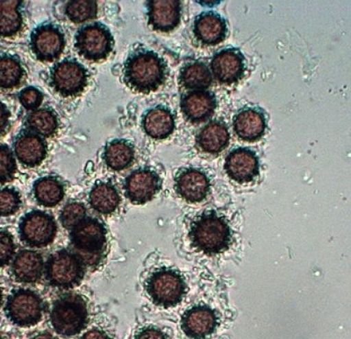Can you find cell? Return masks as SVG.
<instances>
[{
	"mask_svg": "<svg viewBox=\"0 0 351 339\" xmlns=\"http://www.w3.org/2000/svg\"><path fill=\"white\" fill-rule=\"evenodd\" d=\"M169 76L165 59L154 50L140 48L128 56L123 67V80L134 92L149 94L164 86Z\"/></svg>",
	"mask_w": 351,
	"mask_h": 339,
	"instance_id": "6da1fadb",
	"label": "cell"
},
{
	"mask_svg": "<svg viewBox=\"0 0 351 339\" xmlns=\"http://www.w3.org/2000/svg\"><path fill=\"white\" fill-rule=\"evenodd\" d=\"M71 244L86 268H95L104 259L108 244V232L101 221L88 218L71 231Z\"/></svg>",
	"mask_w": 351,
	"mask_h": 339,
	"instance_id": "7a4b0ae2",
	"label": "cell"
},
{
	"mask_svg": "<svg viewBox=\"0 0 351 339\" xmlns=\"http://www.w3.org/2000/svg\"><path fill=\"white\" fill-rule=\"evenodd\" d=\"M193 246L208 255L226 252L232 244V231L224 218L215 212L203 213L191 226Z\"/></svg>",
	"mask_w": 351,
	"mask_h": 339,
	"instance_id": "3957f363",
	"label": "cell"
},
{
	"mask_svg": "<svg viewBox=\"0 0 351 339\" xmlns=\"http://www.w3.org/2000/svg\"><path fill=\"white\" fill-rule=\"evenodd\" d=\"M50 322L56 334L73 337L86 329L89 322L88 304L81 294H62L53 303Z\"/></svg>",
	"mask_w": 351,
	"mask_h": 339,
	"instance_id": "277c9868",
	"label": "cell"
},
{
	"mask_svg": "<svg viewBox=\"0 0 351 339\" xmlns=\"http://www.w3.org/2000/svg\"><path fill=\"white\" fill-rule=\"evenodd\" d=\"M86 271V266L80 256L66 249L50 255L44 268L48 283L60 290H71L80 285Z\"/></svg>",
	"mask_w": 351,
	"mask_h": 339,
	"instance_id": "5b68a950",
	"label": "cell"
},
{
	"mask_svg": "<svg viewBox=\"0 0 351 339\" xmlns=\"http://www.w3.org/2000/svg\"><path fill=\"white\" fill-rule=\"evenodd\" d=\"M114 36L105 24L93 22L80 27L75 36V49L86 60H106L114 48Z\"/></svg>",
	"mask_w": 351,
	"mask_h": 339,
	"instance_id": "8992f818",
	"label": "cell"
},
{
	"mask_svg": "<svg viewBox=\"0 0 351 339\" xmlns=\"http://www.w3.org/2000/svg\"><path fill=\"white\" fill-rule=\"evenodd\" d=\"M146 290L156 305L168 309L181 303L186 293V284L180 272L162 268L149 276Z\"/></svg>",
	"mask_w": 351,
	"mask_h": 339,
	"instance_id": "52a82bcc",
	"label": "cell"
},
{
	"mask_svg": "<svg viewBox=\"0 0 351 339\" xmlns=\"http://www.w3.org/2000/svg\"><path fill=\"white\" fill-rule=\"evenodd\" d=\"M89 84V72L74 58H65L51 68L49 84L64 98L80 96Z\"/></svg>",
	"mask_w": 351,
	"mask_h": 339,
	"instance_id": "ba28073f",
	"label": "cell"
},
{
	"mask_svg": "<svg viewBox=\"0 0 351 339\" xmlns=\"http://www.w3.org/2000/svg\"><path fill=\"white\" fill-rule=\"evenodd\" d=\"M44 303L42 297L30 290L12 291L6 301L5 312L8 318L20 327H31L43 319Z\"/></svg>",
	"mask_w": 351,
	"mask_h": 339,
	"instance_id": "9c48e42d",
	"label": "cell"
},
{
	"mask_svg": "<svg viewBox=\"0 0 351 339\" xmlns=\"http://www.w3.org/2000/svg\"><path fill=\"white\" fill-rule=\"evenodd\" d=\"M58 234L56 220L49 213L33 210L21 218L19 235L22 242L33 248L49 246Z\"/></svg>",
	"mask_w": 351,
	"mask_h": 339,
	"instance_id": "30bf717a",
	"label": "cell"
},
{
	"mask_svg": "<svg viewBox=\"0 0 351 339\" xmlns=\"http://www.w3.org/2000/svg\"><path fill=\"white\" fill-rule=\"evenodd\" d=\"M66 46L64 30L54 22H44L33 30L30 48L37 60L53 62L62 56Z\"/></svg>",
	"mask_w": 351,
	"mask_h": 339,
	"instance_id": "8fae6325",
	"label": "cell"
},
{
	"mask_svg": "<svg viewBox=\"0 0 351 339\" xmlns=\"http://www.w3.org/2000/svg\"><path fill=\"white\" fill-rule=\"evenodd\" d=\"M162 178L155 170L143 167L134 170L124 182L125 196L134 205L152 202L162 189Z\"/></svg>",
	"mask_w": 351,
	"mask_h": 339,
	"instance_id": "7c38bea8",
	"label": "cell"
},
{
	"mask_svg": "<svg viewBox=\"0 0 351 339\" xmlns=\"http://www.w3.org/2000/svg\"><path fill=\"white\" fill-rule=\"evenodd\" d=\"M211 69L219 83L231 86L245 76L246 58L239 49L226 48L213 56Z\"/></svg>",
	"mask_w": 351,
	"mask_h": 339,
	"instance_id": "4fadbf2b",
	"label": "cell"
},
{
	"mask_svg": "<svg viewBox=\"0 0 351 339\" xmlns=\"http://www.w3.org/2000/svg\"><path fill=\"white\" fill-rule=\"evenodd\" d=\"M224 168L232 180L239 184L250 183L260 174L258 156L249 148L234 149L226 159Z\"/></svg>",
	"mask_w": 351,
	"mask_h": 339,
	"instance_id": "5bb4252c",
	"label": "cell"
},
{
	"mask_svg": "<svg viewBox=\"0 0 351 339\" xmlns=\"http://www.w3.org/2000/svg\"><path fill=\"white\" fill-rule=\"evenodd\" d=\"M209 178L202 170L184 168L175 178V189L182 199L189 203H199L208 197Z\"/></svg>",
	"mask_w": 351,
	"mask_h": 339,
	"instance_id": "9a60e30c",
	"label": "cell"
},
{
	"mask_svg": "<svg viewBox=\"0 0 351 339\" xmlns=\"http://www.w3.org/2000/svg\"><path fill=\"white\" fill-rule=\"evenodd\" d=\"M14 150L19 162L28 168L37 167L48 155L45 139L32 131L22 130L14 142Z\"/></svg>",
	"mask_w": 351,
	"mask_h": 339,
	"instance_id": "2e32d148",
	"label": "cell"
},
{
	"mask_svg": "<svg viewBox=\"0 0 351 339\" xmlns=\"http://www.w3.org/2000/svg\"><path fill=\"white\" fill-rule=\"evenodd\" d=\"M218 106L215 94L209 91H192L182 96L181 111L188 121L194 124L208 121Z\"/></svg>",
	"mask_w": 351,
	"mask_h": 339,
	"instance_id": "e0dca14e",
	"label": "cell"
},
{
	"mask_svg": "<svg viewBox=\"0 0 351 339\" xmlns=\"http://www.w3.org/2000/svg\"><path fill=\"white\" fill-rule=\"evenodd\" d=\"M218 325L216 313L211 307L199 305L186 310L182 316L181 327L192 339H203L214 334Z\"/></svg>",
	"mask_w": 351,
	"mask_h": 339,
	"instance_id": "ac0fdd59",
	"label": "cell"
},
{
	"mask_svg": "<svg viewBox=\"0 0 351 339\" xmlns=\"http://www.w3.org/2000/svg\"><path fill=\"white\" fill-rule=\"evenodd\" d=\"M193 34L197 42L204 46L217 45L227 38V21L218 12H204L194 21Z\"/></svg>",
	"mask_w": 351,
	"mask_h": 339,
	"instance_id": "d6986e66",
	"label": "cell"
},
{
	"mask_svg": "<svg viewBox=\"0 0 351 339\" xmlns=\"http://www.w3.org/2000/svg\"><path fill=\"white\" fill-rule=\"evenodd\" d=\"M148 23L158 32H171L181 22L180 1H148L147 3Z\"/></svg>",
	"mask_w": 351,
	"mask_h": 339,
	"instance_id": "ffe728a7",
	"label": "cell"
},
{
	"mask_svg": "<svg viewBox=\"0 0 351 339\" xmlns=\"http://www.w3.org/2000/svg\"><path fill=\"white\" fill-rule=\"evenodd\" d=\"M234 130L244 142L254 143L265 136L267 120L265 112L258 108H243L234 115Z\"/></svg>",
	"mask_w": 351,
	"mask_h": 339,
	"instance_id": "44dd1931",
	"label": "cell"
},
{
	"mask_svg": "<svg viewBox=\"0 0 351 339\" xmlns=\"http://www.w3.org/2000/svg\"><path fill=\"white\" fill-rule=\"evenodd\" d=\"M43 257L32 250H22L15 256L12 264V274L15 281L24 284L39 281L44 274Z\"/></svg>",
	"mask_w": 351,
	"mask_h": 339,
	"instance_id": "7402d4cb",
	"label": "cell"
},
{
	"mask_svg": "<svg viewBox=\"0 0 351 339\" xmlns=\"http://www.w3.org/2000/svg\"><path fill=\"white\" fill-rule=\"evenodd\" d=\"M142 124L147 136L156 140H164L173 134L175 116L170 108L156 106L144 114Z\"/></svg>",
	"mask_w": 351,
	"mask_h": 339,
	"instance_id": "603a6c76",
	"label": "cell"
},
{
	"mask_svg": "<svg viewBox=\"0 0 351 339\" xmlns=\"http://www.w3.org/2000/svg\"><path fill=\"white\" fill-rule=\"evenodd\" d=\"M230 134L227 124L221 121H213L206 124L197 134L196 143L202 152L216 155L227 148Z\"/></svg>",
	"mask_w": 351,
	"mask_h": 339,
	"instance_id": "cb8c5ba5",
	"label": "cell"
},
{
	"mask_svg": "<svg viewBox=\"0 0 351 339\" xmlns=\"http://www.w3.org/2000/svg\"><path fill=\"white\" fill-rule=\"evenodd\" d=\"M27 70L20 56L9 53L0 55V91L18 89L27 80Z\"/></svg>",
	"mask_w": 351,
	"mask_h": 339,
	"instance_id": "d4e9b609",
	"label": "cell"
},
{
	"mask_svg": "<svg viewBox=\"0 0 351 339\" xmlns=\"http://www.w3.org/2000/svg\"><path fill=\"white\" fill-rule=\"evenodd\" d=\"M136 159L134 144L126 139H115L106 143L103 160L108 168L114 172L130 167Z\"/></svg>",
	"mask_w": 351,
	"mask_h": 339,
	"instance_id": "484cf974",
	"label": "cell"
},
{
	"mask_svg": "<svg viewBox=\"0 0 351 339\" xmlns=\"http://www.w3.org/2000/svg\"><path fill=\"white\" fill-rule=\"evenodd\" d=\"M121 202L117 188L111 182L99 181L94 185L89 194V203L94 211L101 215H111L118 209Z\"/></svg>",
	"mask_w": 351,
	"mask_h": 339,
	"instance_id": "4316f807",
	"label": "cell"
},
{
	"mask_svg": "<svg viewBox=\"0 0 351 339\" xmlns=\"http://www.w3.org/2000/svg\"><path fill=\"white\" fill-rule=\"evenodd\" d=\"M22 5L23 1H0V37L15 38L23 31Z\"/></svg>",
	"mask_w": 351,
	"mask_h": 339,
	"instance_id": "83f0119b",
	"label": "cell"
},
{
	"mask_svg": "<svg viewBox=\"0 0 351 339\" xmlns=\"http://www.w3.org/2000/svg\"><path fill=\"white\" fill-rule=\"evenodd\" d=\"M33 194L40 206L54 208L64 200L65 187L60 178L55 176H45L34 182Z\"/></svg>",
	"mask_w": 351,
	"mask_h": 339,
	"instance_id": "f1b7e54d",
	"label": "cell"
},
{
	"mask_svg": "<svg viewBox=\"0 0 351 339\" xmlns=\"http://www.w3.org/2000/svg\"><path fill=\"white\" fill-rule=\"evenodd\" d=\"M25 124L27 130L32 131L43 138L55 137L60 127L58 115L49 106L36 109L30 113L25 121Z\"/></svg>",
	"mask_w": 351,
	"mask_h": 339,
	"instance_id": "f546056e",
	"label": "cell"
},
{
	"mask_svg": "<svg viewBox=\"0 0 351 339\" xmlns=\"http://www.w3.org/2000/svg\"><path fill=\"white\" fill-rule=\"evenodd\" d=\"M178 83L186 89L205 90L213 84V75L204 62H189L181 68Z\"/></svg>",
	"mask_w": 351,
	"mask_h": 339,
	"instance_id": "4dcf8cb0",
	"label": "cell"
},
{
	"mask_svg": "<svg viewBox=\"0 0 351 339\" xmlns=\"http://www.w3.org/2000/svg\"><path fill=\"white\" fill-rule=\"evenodd\" d=\"M65 14L73 23H84L97 17L98 3L89 0L69 1L65 5Z\"/></svg>",
	"mask_w": 351,
	"mask_h": 339,
	"instance_id": "1f68e13d",
	"label": "cell"
},
{
	"mask_svg": "<svg viewBox=\"0 0 351 339\" xmlns=\"http://www.w3.org/2000/svg\"><path fill=\"white\" fill-rule=\"evenodd\" d=\"M17 174V163L14 154L8 144L0 143V185L14 180Z\"/></svg>",
	"mask_w": 351,
	"mask_h": 339,
	"instance_id": "d6a6232c",
	"label": "cell"
},
{
	"mask_svg": "<svg viewBox=\"0 0 351 339\" xmlns=\"http://www.w3.org/2000/svg\"><path fill=\"white\" fill-rule=\"evenodd\" d=\"M22 204L20 191L14 187L0 189V216L8 218L21 209Z\"/></svg>",
	"mask_w": 351,
	"mask_h": 339,
	"instance_id": "836d02e7",
	"label": "cell"
},
{
	"mask_svg": "<svg viewBox=\"0 0 351 339\" xmlns=\"http://www.w3.org/2000/svg\"><path fill=\"white\" fill-rule=\"evenodd\" d=\"M87 210L83 203L72 202L66 204L60 213V222L66 230L72 229L86 218Z\"/></svg>",
	"mask_w": 351,
	"mask_h": 339,
	"instance_id": "e575fe53",
	"label": "cell"
},
{
	"mask_svg": "<svg viewBox=\"0 0 351 339\" xmlns=\"http://www.w3.org/2000/svg\"><path fill=\"white\" fill-rule=\"evenodd\" d=\"M15 250L12 235L8 230L0 229V268L8 266L14 259Z\"/></svg>",
	"mask_w": 351,
	"mask_h": 339,
	"instance_id": "d590c367",
	"label": "cell"
},
{
	"mask_svg": "<svg viewBox=\"0 0 351 339\" xmlns=\"http://www.w3.org/2000/svg\"><path fill=\"white\" fill-rule=\"evenodd\" d=\"M44 95L42 91L34 86H27L24 88L19 94V100L24 108L27 110L38 109L43 102Z\"/></svg>",
	"mask_w": 351,
	"mask_h": 339,
	"instance_id": "8d00e7d4",
	"label": "cell"
},
{
	"mask_svg": "<svg viewBox=\"0 0 351 339\" xmlns=\"http://www.w3.org/2000/svg\"><path fill=\"white\" fill-rule=\"evenodd\" d=\"M12 114L8 106L0 100V137L4 136L10 130Z\"/></svg>",
	"mask_w": 351,
	"mask_h": 339,
	"instance_id": "74e56055",
	"label": "cell"
},
{
	"mask_svg": "<svg viewBox=\"0 0 351 339\" xmlns=\"http://www.w3.org/2000/svg\"><path fill=\"white\" fill-rule=\"evenodd\" d=\"M134 339H167V338H166L164 332L160 331V329L148 327L140 331Z\"/></svg>",
	"mask_w": 351,
	"mask_h": 339,
	"instance_id": "f35d334b",
	"label": "cell"
},
{
	"mask_svg": "<svg viewBox=\"0 0 351 339\" xmlns=\"http://www.w3.org/2000/svg\"><path fill=\"white\" fill-rule=\"evenodd\" d=\"M80 339H110L108 335L98 329H93L83 335Z\"/></svg>",
	"mask_w": 351,
	"mask_h": 339,
	"instance_id": "ab89813d",
	"label": "cell"
},
{
	"mask_svg": "<svg viewBox=\"0 0 351 339\" xmlns=\"http://www.w3.org/2000/svg\"><path fill=\"white\" fill-rule=\"evenodd\" d=\"M32 339H56L54 336L49 334V332H43L38 335L34 336Z\"/></svg>",
	"mask_w": 351,
	"mask_h": 339,
	"instance_id": "60d3db41",
	"label": "cell"
},
{
	"mask_svg": "<svg viewBox=\"0 0 351 339\" xmlns=\"http://www.w3.org/2000/svg\"><path fill=\"white\" fill-rule=\"evenodd\" d=\"M3 303V291L1 288H0V307H1Z\"/></svg>",
	"mask_w": 351,
	"mask_h": 339,
	"instance_id": "b9f144b4",
	"label": "cell"
},
{
	"mask_svg": "<svg viewBox=\"0 0 351 339\" xmlns=\"http://www.w3.org/2000/svg\"><path fill=\"white\" fill-rule=\"evenodd\" d=\"M0 339H4V338H3L1 335H0Z\"/></svg>",
	"mask_w": 351,
	"mask_h": 339,
	"instance_id": "7bdbcfd3",
	"label": "cell"
}]
</instances>
